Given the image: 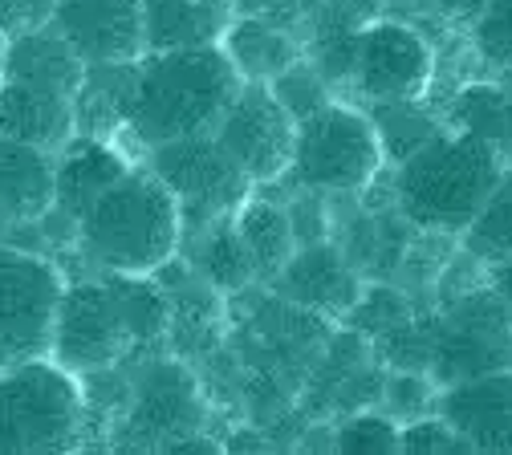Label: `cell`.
Returning <instances> with one entry per match:
<instances>
[{
	"instance_id": "6da1fadb",
	"label": "cell",
	"mask_w": 512,
	"mask_h": 455,
	"mask_svg": "<svg viewBox=\"0 0 512 455\" xmlns=\"http://www.w3.org/2000/svg\"><path fill=\"white\" fill-rule=\"evenodd\" d=\"M90 82L102 86L110 122L151 151L171 139L212 135L240 94L244 74L224 45H187L147 49L118 65H90Z\"/></svg>"
},
{
	"instance_id": "7a4b0ae2",
	"label": "cell",
	"mask_w": 512,
	"mask_h": 455,
	"mask_svg": "<svg viewBox=\"0 0 512 455\" xmlns=\"http://www.w3.org/2000/svg\"><path fill=\"white\" fill-rule=\"evenodd\" d=\"M167 330V297L151 277L102 273L61 293L49 358L74 374H98Z\"/></svg>"
},
{
	"instance_id": "3957f363",
	"label": "cell",
	"mask_w": 512,
	"mask_h": 455,
	"mask_svg": "<svg viewBox=\"0 0 512 455\" xmlns=\"http://www.w3.org/2000/svg\"><path fill=\"white\" fill-rule=\"evenodd\" d=\"M74 240L82 256L102 273L155 277L179 252L183 212L175 191L143 163L110 183L78 216Z\"/></svg>"
},
{
	"instance_id": "277c9868",
	"label": "cell",
	"mask_w": 512,
	"mask_h": 455,
	"mask_svg": "<svg viewBox=\"0 0 512 455\" xmlns=\"http://www.w3.org/2000/svg\"><path fill=\"white\" fill-rule=\"evenodd\" d=\"M504 167L508 159L496 143L460 126L439 130L435 139L395 163V208L419 232L460 236Z\"/></svg>"
},
{
	"instance_id": "5b68a950",
	"label": "cell",
	"mask_w": 512,
	"mask_h": 455,
	"mask_svg": "<svg viewBox=\"0 0 512 455\" xmlns=\"http://www.w3.org/2000/svg\"><path fill=\"white\" fill-rule=\"evenodd\" d=\"M82 419V374L49 354L0 366V451H70Z\"/></svg>"
},
{
	"instance_id": "8992f818",
	"label": "cell",
	"mask_w": 512,
	"mask_h": 455,
	"mask_svg": "<svg viewBox=\"0 0 512 455\" xmlns=\"http://www.w3.org/2000/svg\"><path fill=\"white\" fill-rule=\"evenodd\" d=\"M382 163H387V151H382L370 110L362 106L330 98L297 122L289 179L305 191L358 195L378 179Z\"/></svg>"
},
{
	"instance_id": "52a82bcc",
	"label": "cell",
	"mask_w": 512,
	"mask_h": 455,
	"mask_svg": "<svg viewBox=\"0 0 512 455\" xmlns=\"http://www.w3.org/2000/svg\"><path fill=\"white\" fill-rule=\"evenodd\" d=\"M147 167L175 191L183 232H204L220 220H232L256 187L248 171L220 147L216 135H187L159 143L147 151Z\"/></svg>"
},
{
	"instance_id": "ba28073f",
	"label": "cell",
	"mask_w": 512,
	"mask_h": 455,
	"mask_svg": "<svg viewBox=\"0 0 512 455\" xmlns=\"http://www.w3.org/2000/svg\"><path fill=\"white\" fill-rule=\"evenodd\" d=\"M66 277L49 256L0 244V366L49 354Z\"/></svg>"
},
{
	"instance_id": "9c48e42d",
	"label": "cell",
	"mask_w": 512,
	"mask_h": 455,
	"mask_svg": "<svg viewBox=\"0 0 512 455\" xmlns=\"http://www.w3.org/2000/svg\"><path fill=\"white\" fill-rule=\"evenodd\" d=\"M350 78L358 98L370 106L423 102L435 78V49L419 29L403 21H370L354 37Z\"/></svg>"
},
{
	"instance_id": "30bf717a",
	"label": "cell",
	"mask_w": 512,
	"mask_h": 455,
	"mask_svg": "<svg viewBox=\"0 0 512 455\" xmlns=\"http://www.w3.org/2000/svg\"><path fill=\"white\" fill-rule=\"evenodd\" d=\"M212 135L220 147L248 171V179L277 183L289 175L293 143H297V118L281 106L269 82H244Z\"/></svg>"
},
{
	"instance_id": "8fae6325",
	"label": "cell",
	"mask_w": 512,
	"mask_h": 455,
	"mask_svg": "<svg viewBox=\"0 0 512 455\" xmlns=\"http://www.w3.org/2000/svg\"><path fill=\"white\" fill-rule=\"evenodd\" d=\"M49 25L90 65H118L147 53L143 0H57Z\"/></svg>"
},
{
	"instance_id": "7c38bea8",
	"label": "cell",
	"mask_w": 512,
	"mask_h": 455,
	"mask_svg": "<svg viewBox=\"0 0 512 455\" xmlns=\"http://www.w3.org/2000/svg\"><path fill=\"white\" fill-rule=\"evenodd\" d=\"M0 135L61 151L78 135V98L25 78L0 82Z\"/></svg>"
},
{
	"instance_id": "4fadbf2b",
	"label": "cell",
	"mask_w": 512,
	"mask_h": 455,
	"mask_svg": "<svg viewBox=\"0 0 512 455\" xmlns=\"http://www.w3.org/2000/svg\"><path fill=\"white\" fill-rule=\"evenodd\" d=\"M135 163L126 159L106 135H78L57 151V191H53V216H61L70 228H78V216L98 200V195L118 183Z\"/></svg>"
},
{
	"instance_id": "5bb4252c",
	"label": "cell",
	"mask_w": 512,
	"mask_h": 455,
	"mask_svg": "<svg viewBox=\"0 0 512 455\" xmlns=\"http://www.w3.org/2000/svg\"><path fill=\"white\" fill-rule=\"evenodd\" d=\"M439 415L472 443V451H512V374L496 370L452 386L439 399Z\"/></svg>"
},
{
	"instance_id": "9a60e30c",
	"label": "cell",
	"mask_w": 512,
	"mask_h": 455,
	"mask_svg": "<svg viewBox=\"0 0 512 455\" xmlns=\"http://www.w3.org/2000/svg\"><path fill=\"white\" fill-rule=\"evenodd\" d=\"M273 281L289 301L322 309V313H346L362 297V285H358V273L350 269V260L326 240L297 244L289 265Z\"/></svg>"
},
{
	"instance_id": "2e32d148",
	"label": "cell",
	"mask_w": 512,
	"mask_h": 455,
	"mask_svg": "<svg viewBox=\"0 0 512 455\" xmlns=\"http://www.w3.org/2000/svg\"><path fill=\"white\" fill-rule=\"evenodd\" d=\"M57 151L0 135V220L29 224L53 212Z\"/></svg>"
},
{
	"instance_id": "e0dca14e",
	"label": "cell",
	"mask_w": 512,
	"mask_h": 455,
	"mask_svg": "<svg viewBox=\"0 0 512 455\" xmlns=\"http://www.w3.org/2000/svg\"><path fill=\"white\" fill-rule=\"evenodd\" d=\"M90 74V61L61 37L53 25L29 29L21 37H9V53H5V78H25V82H41L66 94H82Z\"/></svg>"
},
{
	"instance_id": "ac0fdd59",
	"label": "cell",
	"mask_w": 512,
	"mask_h": 455,
	"mask_svg": "<svg viewBox=\"0 0 512 455\" xmlns=\"http://www.w3.org/2000/svg\"><path fill=\"white\" fill-rule=\"evenodd\" d=\"M147 49L220 45L232 29V0H143Z\"/></svg>"
},
{
	"instance_id": "d6986e66",
	"label": "cell",
	"mask_w": 512,
	"mask_h": 455,
	"mask_svg": "<svg viewBox=\"0 0 512 455\" xmlns=\"http://www.w3.org/2000/svg\"><path fill=\"white\" fill-rule=\"evenodd\" d=\"M248 256H252V269L256 277H277L289 256L297 252V232H293V220H289V208H281L277 200H248L240 204V212L232 216Z\"/></svg>"
},
{
	"instance_id": "ffe728a7",
	"label": "cell",
	"mask_w": 512,
	"mask_h": 455,
	"mask_svg": "<svg viewBox=\"0 0 512 455\" xmlns=\"http://www.w3.org/2000/svg\"><path fill=\"white\" fill-rule=\"evenodd\" d=\"M460 248L472 265H500L504 256H512V163L500 171L496 187L488 191V200L472 216V224L460 232Z\"/></svg>"
},
{
	"instance_id": "44dd1931",
	"label": "cell",
	"mask_w": 512,
	"mask_h": 455,
	"mask_svg": "<svg viewBox=\"0 0 512 455\" xmlns=\"http://www.w3.org/2000/svg\"><path fill=\"white\" fill-rule=\"evenodd\" d=\"M220 45L236 61L244 82H273L285 65L297 61V45L265 21H232V29L224 33Z\"/></svg>"
},
{
	"instance_id": "7402d4cb",
	"label": "cell",
	"mask_w": 512,
	"mask_h": 455,
	"mask_svg": "<svg viewBox=\"0 0 512 455\" xmlns=\"http://www.w3.org/2000/svg\"><path fill=\"white\" fill-rule=\"evenodd\" d=\"M196 269L212 285H220V289H240V285H248L256 277L252 256H248V248H244V240H240V232H236L232 220H220V224H212V228L200 232Z\"/></svg>"
},
{
	"instance_id": "603a6c76",
	"label": "cell",
	"mask_w": 512,
	"mask_h": 455,
	"mask_svg": "<svg viewBox=\"0 0 512 455\" xmlns=\"http://www.w3.org/2000/svg\"><path fill=\"white\" fill-rule=\"evenodd\" d=\"M191 395H196V386H191L187 370H179V366H159V370H151L147 382H143L139 415H147L155 431H171V427L179 423V415H187Z\"/></svg>"
},
{
	"instance_id": "cb8c5ba5",
	"label": "cell",
	"mask_w": 512,
	"mask_h": 455,
	"mask_svg": "<svg viewBox=\"0 0 512 455\" xmlns=\"http://www.w3.org/2000/svg\"><path fill=\"white\" fill-rule=\"evenodd\" d=\"M472 53L480 65L512 78V0H484L472 17Z\"/></svg>"
},
{
	"instance_id": "d4e9b609",
	"label": "cell",
	"mask_w": 512,
	"mask_h": 455,
	"mask_svg": "<svg viewBox=\"0 0 512 455\" xmlns=\"http://www.w3.org/2000/svg\"><path fill=\"white\" fill-rule=\"evenodd\" d=\"M334 447L350 451V455H391V451H403V423L391 419V415H378V411L350 415L338 427Z\"/></svg>"
},
{
	"instance_id": "484cf974",
	"label": "cell",
	"mask_w": 512,
	"mask_h": 455,
	"mask_svg": "<svg viewBox=\"0 0 512 455\" xmlns=\"http://www.w3.org/2000/svg\"><path fill=\"white\" fill-rule=\"evenodd\" d=\"M269 86H273V94L281 98V106H285L297 122H301V118H309L317 106H326V102H330L326 74H322V70H313V65H305V61L285 65V70H281Z\"/></svg>"
},
{
	"instance_id": "4316f807",
	"label": "cell",
	"mask_w": 512,
	"mask_h": 455,
	"mask_svg": "<svg viewBox=\"0 0 512 455\" xmlns=\"http://www.w3.org/2000/svg\"><path fill=\"white\" fill-rule=\"evenodd\" d=\"M403 451L411 455H443V451H472V443L447 423L443 415H419L403 423Z\"/></svg>"
},
{
	"instance_id": "83f0119b",
	"label": "cell",
	"mask_w": 512,
	"mask_h": 455,
	"mask_svg": "<svg viewBox=\"0 0 512 455\" xmlns=\"http://www.w3.org/2000/svg\"><path fill=\"white\" fill-rule=\"evenodd\" d=\"M57 0H0V33L21 37L29 29H41L53 21Z\"/></svg>"
},
{
	"instance_id": "f1b7e54d",
	"label": "cell",
	"mask_w": 512,
	"mask_h": 455,
	"mask_svg": "<svg viewBox=\"0 0 512 455\" xmlns=\"http://www.w3.org/2000/svg\"><path fill=\"white\" fill-rule=\"evenodd\" d=\"M484 273H488L492 297H500L504 305H512V256H504L500 265H492V269H484Z\"/></svg>"
},
{
	"instance_id": "f546056e",
	"label": "cell",
	"mask_w": 512,
	"mask_h": 455,
	"mask_svg": "<svg viewBox=\"0 0 512 455\" xmlns=\"http://www.w3.org/2000/svg\"><path fill=\"white\" fill-rule=\"evenodd\" d=\"M5 53H9V37L0 33V82H5Z\"/></svg>"
}]
</instances>
